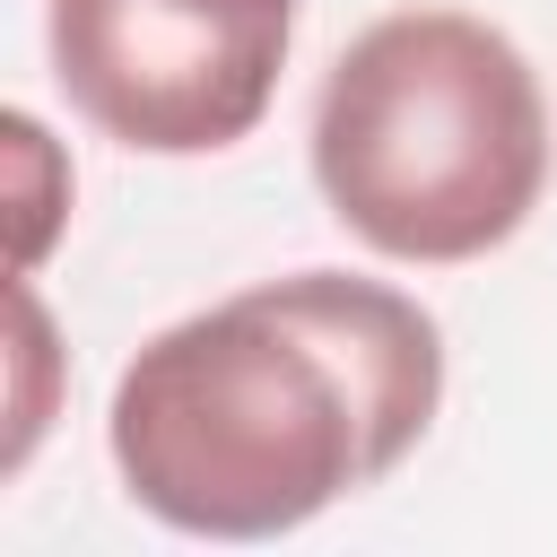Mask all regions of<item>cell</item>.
Here are the masks:
<instances>
[{"instance_id":"cell-1","label":"cell","mask_w":557,"mask_h":557,"mask_svg":"<svg viewBox=\"0 0 557 557\" xmlns=\"http://www.w3.org/2000/svg\"><path fill=\"white\" fill-rule=\"evenodd\" d=\"M444 400V331L348 270L261 278L157 331L104 409L139 513L191 540H278L392 479Z\"/></svg>"},{"instance_id":"cell-2","label":"cell","mask_w":557,"mask_h":557,"mask_svg":"<svg viewBox=\"0 0 557 557\" xmlns=\"http://www.w3.org/2000/svg\"><path fill=\"white\" fill-rule=\"evenodd\" d=\"M313 183L383 261H479L548 183V104L522 44L470 9L374 17L313 96Z\"/></svg>"},{"instance_id":"cell-3","label":"cell","mask_w":557,"mask_h":557,"mask_svg":"<svg viewBox=\"0 0 557 557\" xmlns=\"http://www.w3.org/2000/svg\"><path fill=\"white\" fill-rule=\"evenodd\" d=\"M61 96L139 157H209L261 131L296 0H52Z\"/></svg>"},{"instance_id":"cell-4","label":"cell","mask_w":557,"mask_h":557,"mask_svg":"<svg viewBox=\"0 0 557 557\" xmlns=\"http://www.w3.org/2000/svg\"><path fill=\"white\" fill-rule=\"evenodd\" d=\"M9 174H17L9 209H17V278H26V270L44 261V244H52L61 209H70V165L52 157V139H44V122H35V113H9Z\"/></svg>"}]
</instances>
